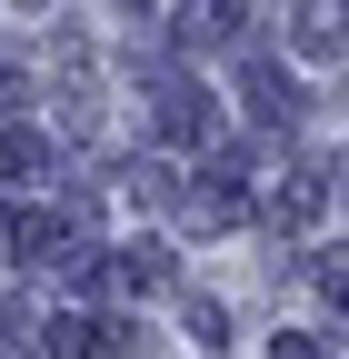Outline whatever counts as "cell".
<instances>
[{"mask_svg":"<svg viewBox=\"0 0 349 359\" xmlns=\"http://www.w3.org/2000/svg\"><path fill=\"white\" fill-rule=\"evenodd\" d=\"M230 0H190V11H180V40H230Z\"/></svg>","mask_w":349,"mask_h":359,"instance_id":"3957f363","label":"cell"},{"mask_svg":"<svg viewBox=\"0 0 349 359\" xmlns=\"http://www.w3.org/2000/svg\"><path fill=\"white\" fill-rule=\"evenodd\" d=\"M249 110H259V120H299V90H289L280 70H249Z\"/></svg>","mask_w":349,"mask_h":359,"instance_id":"7a4b0ae2","label":"cell"},{"mask_svg":"<svg viewBox=\"0 0 349 359\" xmlns=\"http://www.w3.org/2000/svg\"><path fill=\"white\" fill-rule=\"evenodd\" d=\"M349 40V0H310V20H299V50H339Z\"/></svg>","mask_w":349,"mask_h":359,"instance_id":"6da1fadb","label":"cell"},{"mask_svg":"<svg viewBox=\"0 0 349 359\" xmlns=\"http://www.w3.org/2000/svg\"><path fill=\"white\" fill-rule=\"evenodd\" d=\"M40 170V140H30V130H11V140H0V180H30Z\"/></svg>","mask_w":349,"mask_h":359,"instance_id":"277c9868","label":"cell"}]
</instances>
